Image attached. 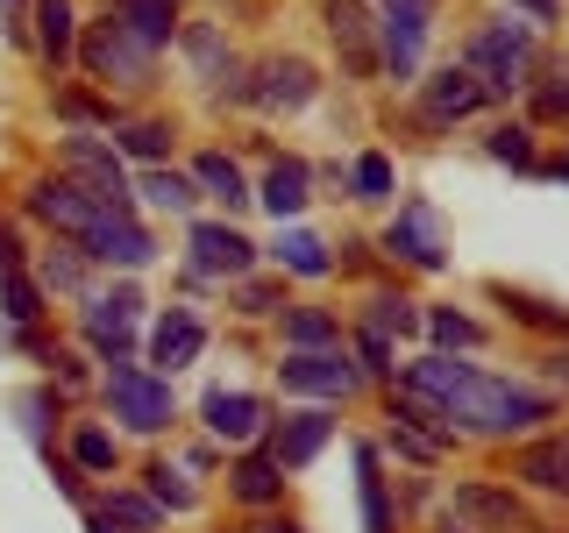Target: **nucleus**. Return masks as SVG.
Returning a JSON list of instances; mask_svg holds the SVG:
<instances>
[{
  "instance_id": "obj_51",
  "label": "nucleus",
  "mask_w": 569,
  "mask_h": 533,
  "mask_svg": "<svg viewBox=\"0 0 569 533\" xmlns=\"http://www.w3.org/2000/svg\"><path fill=\"white\" fill-rule=\"evenodd\" d=\"M548 178H562V185H569V150L556 157V164H548Z\"/></svg>"
},
{
  "instance_id": "obj_2",
  "label": "nucleus",
  "mask_w": 569,
  "mask_h": 533,
  "mask_svg": "<svg viewBox=\"0 0 569 533\" xmlns=\"http://www.w3.org/2000/svg\"><path fill=\"white\" fill-rule=\"evenodd\" d=\"M462 71H470L485 93H512V86H527V71H533V36L520 22L477 29L470 43H462Z\"/></svg>"
},
{
  "instance_id": "obj_12",
  "label": "nucleus",
  "mask_w": 569,
  "mask_h": 533,
  "mask_svg": "<svg viewBox=\"0 0 569 533\" xmlns=\"http://www.w3.org/2000/svg\"><path fill=\"white\" fill-rule=\"evenodd\" d=\"M86 71H93V79H107V86H136L142 71H150V50L129 43L114 22H100L93 36H86Z\"/></svg>"
},
{
  "instance_id": "obj_44",
  "label": "nucleus",
  "mask_w": 569,
  "mask_h": 533,
  "mask_svg": "<svg viewBox=\"0 0 569 533\" xmlns=\"http://www.w3.org/2000/svg\"><path fill=\"white\" fill-rule=\"evenodd\" d=\"M186 50H192V58H200L207 71H213V64H221V36H213L207 22H192V29H186Z\"/></svg>"
},
{
  "instance_id": "obj_30",
  "label": "nucleus",
  "mask_w": 569,
  "mask_h": 533,
  "mask_svg": "<svg viewBox=\"0 0 569 533\" xmlns=\"http://www.w3.org/2000/svg\"><path fill=\"white\" fill-rule=\"evenodd\" d=\"M142 192H150V207H164V213H186L200 192H192V178H178V171H164V164H150L142 171Z\"/></svg>"
},
{
  "instance_id": "obj_47",
  "label": "nucleus",
  "mask_w": 569,
  "mask_h": 533,
  "mask_svg": "<svg viewBox=\"0 0 569 533\" xmlns=\"http://www.w3.org/2000/svg\"><path fill=\"white\" fill-rule=\"evenodd\" d=\"M22 271V242H14V228H0V278Z\"/></svg>"
},
{
  "instance_id": "obj_28",
  "label": "nucleus",
  "mask_w": 569,
  "mask_h": 533,
  "mask_svg": "<svg viewBox=\"0 0 569 533\" xmlns=\"http://www.w3.org/2000/svg\"><path fill=\"white\" fill-rule=\"evenodd\" d=\"M356 470H363V533H391V505H385L378 449H356Z\"/></svg>"
},
{
  "instance_id": "obj_24",
  "label": "nucleus",
  "mask_w": 569,
  "mask_h": 533,
  "mask_svg": "<svg viewBox=\"0 0 569 533\" xmlns=\"http://www.w3.org/2000/svg\"><path fill=\"white\" fill-rule=\"evenodd\" d=\"M307 200H313V192H307V164H299V157H278L271 178H263V207H271L278 221H292Z\"/></svg>"
},
{
  "instance_id": "obj_14",
  "label": "nucleus",
  "mask_w": 569,
  "mask_h": 533,
  "mask_svg": "<svg viewBox=\"0 0 569 533\" xmlns=\"http://www.w3.org/2000/svg\"><path fill=\"white\" fill-rule=\"evenodd\" d=\"M107 14H114V29L142 50H164L178 36V0H107Z\"/></svg>"
},
{
  "instance_id": "obj_45",
  "label": "nucleus",
  "mask_w": 569,
  "mask_h": 533,
  "mask_svg": "<svg viewBox=\"0 0 569 533\" xmlns=\"http://www.w3.org/2000/svg\"><path fill=\"white\" fill-rule=\"evenodd\" d=\"M43 284H58V292H71V284H79V257H58V249H50V263H43Z\"/></svg>"
},
{
  "instance_id": "obj_8",
  "label": "nucleus",
  "mask_w": 569,
  "mask_h": 533,
  "mask_svg": "<svg viewBox=\"0 0 569 533\" xmlns=\"http://www.w3.org/2000/svg\"><path fill=\"white\" fill-rule=\"evenodd\" d=\"M284 391H299V399H349L356 391V370L342 363V349H307V355H284L278 363Z\"/></svg>"
},
{
  "instance_id": "obj_41",
  "label": "nucleus",
  "mask_w": 569,
  "mask_h": 533,
  "mask_svg": "<svg viewBox=\"0 0 569 533\" xmlns=\"http://www.w3.org/2000/svg\"><path fill=\"white\" fill-rule=\"evenodd\" d=\"M391 455H406V462H441V441H427L420 426H391Z\"/></svg>"
},
{
  "instance_id": "obj_1",
  "label": "nucleus",
  "mask_w": 569,
  "mask_h": 533,
  "mask_svg": "<svg viewBox=\"0 0 569 533\" xmlns=\"http://www.w3.org/2000/svg\"><path fill=\"white\" fill-rule=\"evenodd\" d=\"M406 399L435 405L449 426H470V434H527V426L556 420V399L533 384H512V378H485V370L456 363V355H420L406 363Z\"/></svg>"
},
{
  "instance_id": "obj_38",
  "label": "nucleus",
  "mask_w": 569,
  "mask_h": 533,
  "mask_svg": "<svg viewBox=\"0 0 569 533\" xmlns=\"http://www.w3.org/2000/svg\"><path fill=\"white\" fill-rule=\"evenodd\" d=\"M356 200H391V157H356Z\"/></svg>"
},
{
  "instance_id": "obj_29",
  "label": "nucleus",
  "mask_w": 569,
  "mask_h": 533,
  "mask_svg": "<svg viewBox=\"0 0 569 533\" xmlns=\"http://www.w3.org/2000/svg\"><path fill=\"white\" fill-rule=\"evenodd\" d=\"M192 178H200V185L213 192V200H228V207H242V200H249V185H242V171H236V164H228V157H221V150H207V157H200V164H192Z\"/></svg>"
},
{
  "instance_id": "obj_11",
  "label": "nucleus",
  "mask_w": 569,
  "mask_h": 533,
  "mask_svg": "<svg viewBox=\"0 0 569 533\" xmlns=\"http://www.w3.org/2000/svg\"><path fill=\"white\" fill-rule=\"evenodd\" d=\"M192 263H200L207 278H242L249 263H257V242L228 221H192Z\"/></svg>"
},
{
  "instance_id": "obj_49",
  "label": "nucleus",
  "mask_w": 569,
  "mask_h": 533,
  "mask_svg": "<svg viewBox=\"0 0 569 533\" xmlns=\"http://www.w3.org/2000/svg\"><path fill=\"white\" fill-rule=\"evenodd\" d=\"M0 29H8V36L29 29V22H22V0H0Z\"/></svg>"
},
{
  "instance_id": "obj_22",
  "label": "nucleus",
  "mask_w": 569,
  "mask_h": 533,
  "mask_svg": "<svg viewBox=\"0 0 569 533\" xmlns=\"http://www.w3.org/2000/svg\"><path fill=\"white\" fill-rule=\"evenodd\" d=\"M228 491H236L242 497V505H278V497H284V470H278V462L271 455H242L236 462V476H228Z\"/></svg>"
},
{
  "instance_id": "obj_25",
  "label": "nucleus",
  "mask_w": 569,
  "mask_h": 533,
  "mask_svg": "<svg viewBox=\"0 0 569 533\" xmlns=\"http://www.w3.org/2000/svg\"><path fill=\"white\" fill-rule=\"evenodd\" d=\"M271 257H278V263H284V271H292V278H328V271H335L328 242H320V235H307V228H284Z\"/></svg>"
},
{
  "instance_id": "obj_26",
  "label": "nucleus",
  "mask_w": 569,
  "mask_h": 533,
  "mask_svg": "<svg viewBox=\"0 0 569 533\" xmlns=\"http://www.w3.org/2000/svg\"><path fill=\"white\" fill-rule=\"evenodd\" d=\"M284 342H292L299 355H307V349H335V342H342V328H335V313L299 306V313H284Z\"/></svg>"
},
{
  "instance_id": "obj_32",
  "label": "nucleus",
  "mask_w": 569,
  "mask_h": 533,
  "mask_svg": "<svg viewBox=\"0 0 569 533\" xmlns=\"http://www.w3.org/2000/svg\"><path fill=\"white\" fill-rule=\"evenodd\" d=\"M427 334H435L441 349H477L485 342V328H477L470 313H456V306H441V313H427Z\"/></svg>"
},
{
  "instance_id": "obj_33",
  "label": "nucleus",
  "mask_w": 569,
  "mask_h": 533,
  "mask_svg": "<svg viewBox=\"0 0 569 533\" xmlns=\"http://www.w3.org/2000/svg\"><path fill=\"white\" fill-rule=\"evenodd\" d=\"M150 497H157V505H171V512H192V505H200V491H192L186 470H171V462H150Z\"/></svg>"
},
{
  "instance_id": "obj_23",
  "label": "nucleus",
  "mask_w": 569,
  "mask_h": 533,
  "mask_svg": "<svg viewBox=\"0 0 569 533\" xmlns=\"http://www.w3.org/2000/svg\"><path fill=\"white\" fill-rule=\"evenodd\" d=\"M320 93V79H313V64H299V58H284L263 71V86H257V100L263 107H307Z\"/></svg>"
},
{
  "instance_id": "obj_3",
  "label": "nucleus",
  "mask_w": 569,
  "mask_h": 533,
  "mask_svg": "<svg viewBox=\"0 0 569 533\" xmlns=\"http://www.w3.org/2000/svg\"><path fill=\"white\" fill-rule=\"evenodd\" d=\"M107 405H114V420L129 426V434H164L171 426V384L150 378V370H136V363L107 370Z\"/></svg>"
},
{
  "instance_id": "obj_43",
  "label": "nucleus",
  "mask_w": 569,
  "mask_h": 533,
  "mask_svg": "<svg viewBox=\"0 0 569 533\" xmlns=\"http://www.w3.org/2000/svg\"><path fill=\"white\" fill-rule=\"evenodd\" d=\"M356 349H363V370H370V378H391V370H399V363H391V342H385L378 328L356 334Z\"/></svg>"
},
{
  "instance_id": "obj_34",
  "label": "nucleus",
  "mask_w": 569,
  "mask_h": 533,
  "mask_svg": "<svg viewBox=\"0 0 569 533\" xmlns=\"http://www.w3.org/2000/svg\"><path fill=\"white\" fill-rule=\"evenodd\" d=\"M164 121H121V129H114V142H121V150H129V157H142V164H157V157H164Z\"/></svg>"
},
{
  "instance_id": "obj_40",
  "label": "nucleus",
  "mask_w": 569,
  "mask_h": 533,
  "mask_svg": "<svg viewBox=\"0 0 569 533\" xmlns=\"http://www.w3.org/2000/svg\"><path fill=\"white\" fill-rule=\"evenodd\" d=\"M498 306H506L512 320H527V328H569V313L541 306V299H520V292H498Z\"/></svg>"
},
{
  "instance_id": "obj_17",
  "label": "nucleus",
  "mask_w": 569,
  "mask_h": 533,
  "mask_svg": "<svg viewBox=\"0 0 569 533\" xmlns=\"http://www.w3.org/2000/svg\"><path fill=\"white\" fill-rule=\"evenodd\" d=\"M29 22H36V50H43L50 71L71 64V50H79V14H71V0H29Z\"/></svg>"
},
{
  "instance_id": "obj_35",
  "label": "nucleus",
  "mask_w": 569,
  "mask_h": 533,
  "mask_svg": "<svg viewBox=\"0 0 569 533\" xmlns=\"http://www.w3.org/2000/svg\"><path fill=\"white\" fill-rule=\"evenodd\" d=\"M533 121H569V64L533 79Z\"/></svg>"
},
{
  "instance_id": "obj_36",
  "label": "nucleus",
  "mask_w": 569,
  "mask_h": 533,
  "mask_svg": "<svg viewBox=\"0 0 569 533\" xmlns=\"http://www.w3.org/2000/svg\"><path fill=\"white\" fill-rule=\"evenodd\" d=\"M71 462H79V470H114V434H107V426H79V434H71Z\"/></svg>"
},
{
  "instance_id": "obj_18",
  "label": "nucleus",
  "mask_w": 569,
  "mask_h": 533,
  "mask_svg": "<svg viewBox=\"0 0 569 533\" xmlns=\"http://www.w3.org/2000/svg\"><path fill=\"white\" fill-rule=\"evenodd\" d=\"M200 349H207V320H200V313L171 306L164 320H157V334H150V355H157L164 370H186V363H192Z\"/></svg>"
},
{
  "instance_id": "obj_9",
  "label": "nucleus",
  "mask_w": 569,
  "mask_h": 533,
  "mask_svg": "<svg viewBox=\"0 0 569 533\" xmlns=\"http://www.w3.org/2000/svg\"><path fill=\"white\" fill-rule=\"evenodd\" d=\"M385 249L406 257L413 271H449V249H441V228H435V207H399V221L385 228Z\"/></svg>"
},
{
  "instance_id": "obj_4",
  "label": "nucleus",
  "mask_w": 569,
  "mask_h": 533,
  "mask_svg": "<svg viewBox=\"0 0 569 533\" xmlns=\"http://www.w3.org/2000/svg\"><path fill=\"white\" fill-rule=\"evenodd\" d=\"M427 29H435V8L427 0H378V50L391 79H413L427 58Z\"/></svg>"
},
{
  "instance_id": "obj_13",
  "label": "nucleus",
  "mask_w": 569,
  "mask_h": 533,
  "mask_svg": "<svg viewBox=\"0 0 569 533\" xmlns=\"http://www.w3.org/2000/svg\"><path fill=\"white\" fill-rule=\"evenodd\" d=\"M86 257H93V263H121V271H142V263L157 257V242L142 235L129 213H100L93 235H86Z\"/></svg>"
},
{
  "instance_id": "obj_7",
  "label": "nucleus",
  "mask_w": 569,
  "mask_h": 533,
  "mask_svg": "<svg viewBox=\"0 0 569 533\" xmlns=\"http://www.w3.org/2000/svg\"><path fill=\"white\" fill-rule=\"evenodd\" d=\"M485 100H491V93H485V86H477L462 64L435 71V79H420V121H427V129H456V121H470Z\"/></svg>"
},
{
  "instance_id": "obj_19",
  "label": "nucleus",
  "mask_w": 569,
  "mask_h": 533,
  "mask_svg": "<svg viewBox=\"0 0 569 533\" xmlns=\"http://www.w3.org/2000/svg\"><path fill=\"white\" fill-rule=\"evenodd\" d=\"M328 434H335L328 413H292L278 426V441H271V462H278V470H307V462L328 449Z\"/></svg>"
},
{
  "instance_id": "obj_20",
  "label": "nucleus",
  "mask_w": 569,
  "mask_h": 533,
  "mask_svg": "<svg viewBox=\"0 0 569 533\" xmlns=\"http://www.w3.org/2000/svg\"><path fill=\"white\" fill-rule=\"evenodd\" d=\"M520 476L548 497H569V426L562 434H541L533 449H520Z\"/></svg>"
},
{
  "instance_id": "obj_31",
  "label": "nucleus",
  "mask_w": 569,
  "mask_h": 533,
  "mask_svg": "<svg viewBox=\"0 0 569 533\" xmlns=\"http://www.w3.org/2000/svg\"><path fill=\"white\" fill-rule=\"evenodd\" d=\"M0 313H8L14 328H29V320L43 313V284H29L22 271H14V278H0Z\"/></svg>"
},
{
  "instance_id": "obj_27",
  "label": "nucleus",
  "mask_w": 569,
  "mask_h": 533,
  "mask_svg": "<svg viewBox=\"0 0 569 533\" xmlns=\"http://www.w3.org/2000/svg\"><path fill=\"white\" fill-rule=\"evenodd\" d=\"M100 520H107V526H121V533H157L164 505H157V497H136V491H114V497L100 505Z\"/></svg>"
},
{
  "instance_id": "obj_16",
  "label": "nucleus",
  "mask_w": 569,
  "mask_h": 533,
  "mask_svg": "<svg viewBox=\"0 0 569 533\" xmlns=\"http://www.w3.org/2000/svg\"><path fill=\"white\" fill-rule=\"evenodd\" d=\"M378 22L363 14V0H328V36H335V50L349 58V71H370L378 64V36H370Z\"/></svg>"
},
{
  "instance_id": "obj_52",
  "label": "nucleus",
  "mask_w": 569,
  "mask_h": 533,
  "mask_svg": "<svg viewBox=\"0 0 569 533\" xmlns=\"http://www.w3.org/2000/svg\"><path fill=\"white\" fill-rule=\"evenodd\" d=\"M263 533H299V526H263Z\"/></svg>"
},
{
  "instance_id": "obj_50",
  "label": "nucleus",
  "mask_w": 569,
  "mask_h": 533,
  "mask_svg": "<svg viewBox=\"0 0 569 533\" xmlns=\"http://www.w3.org/2000/svg\"><path fill=\"white\" fill-rule=\"evenodd\" d=\"M548 378H556V384H569V349H562V355H548Z\"/></svg>"
},
{
  "instance_id": "obj_6",
  "label": "nucleus",
  "mask_w": 569,
  "mask_h": 533,
  "mask_svg": "<svg viewBox=\"0 0 569 533\" xmlns=\"http://www.w3.org/2000/svg\"><path fill=\"white\" fill-rule=\"evenodd\" d=\"M64 171H71V178H86V192H93L107 213H129V171H121V157L107 150V142L71 135V142H64Z\"/></svg>"
},
{
  "instance_id": "obj_21",
  "label": "nucleus",
  "mask_w": 569,
  "mask_h": 533,
  "mask_svg": "<svg viewBox=\"0 0 569 533\" xmlns=\"http://www.w3.org/2000/svg\"><path fill=\"white\" fill-rule=\"evenodd\" d=\"M456 520H470V526H520V497L512 491H498V484H462L456 491Z\"/></svg>"
},
{
  "instance_id": "obj_39",
  "label": "nucleus",
  "mask_w": 569,
  "mask_h": 533,
  "mask_svg": "<svg viewBox=\"0 0 569 533\" xmlns=\"http://www.w3.org/2000/svg\"><path fill=\"white\" fill-rule=\"evenodd\" d=\"M370 306H378V313H370V328H378L385 342H391V334H413V328H420L413 299H370Z\"/></svg>"
},
{
  "instance_id": "obj_15",
  "label": "nucleus",
  "mask_w": 569,
  "mask_h": 533,
  "mask_svg": "<svg viewBox=\"0 0 569 533\" xmlns=\"http://www.w3.org/2000/svg\"><path fill=\"white\" fill-rule=\"evenodd\" d=\"M207 434L213 441H236V449H249V441L263 434V399H249V391H207Z\"/></svg>"
},
{
  "instance_id": "obj_10",
  "label": "nucleus",
  "mask_w": 569,
  "mask_h": 533,
  "mask_svg": "<svg viewBox=\"0 0 569 533\" xmlns=\"http://www.w3.org/2000/svg\"><path fill=\"white\" fill-rule=\"evenodd\" d=\"M136 313H142V299L136 292H107L86 306V342H93L107 363H129V349H136Z\"/></svg>"
},
{
  "instance_id": "obj_5",
  "label": "nucleus",
  "mask_w": 569,
  "mask_h": 533,
  "mask_svg": "<svg viewBox=\"0 0 569 533\" xmlns=\"http://www.w3.org/2000/svg\"><path fill=\"white\" fill-rule=\"evenodd\" d=\"M29 213H36V221H50L58 235H79L86 242L107 207L86 185H71V178H36V185H29Z\"/></svg>"
},
{
  "instance_id": "obj_42",
  "label": "nucleus",
  "mask_w": 569,
  "mask_h": 533,
  "mask_svg": "<svg viewBox=\"0 0 569 533\" xmlns=\"http://www.w3.org/2000/svg\"><path fill=\"white\" fill-rule=\"evenodd\" d=\"M58 114L64 121H93V129H114V107H100V100H86V93H64Z\"/></svg>"
},
{
  "instance_id": "obj_48",
  "label": "nucleus",
  "mask_w": 569,
  "mask_h": 533,
  "mask_svg": "<svg viewBox=\"0 0 569 533\" xmlns=\"http://www.w3.org/2000/svg\"><path fill=\"white\" fill-rule=\"evenodd\" d=\"M278 306V284H249L242 292V313H271Z\"/></svg>"
},
{
  "instance_id": "obj_37",
  "label": "nucleus",
  "mask_w": 569,
  "mask_h": 533,
  "mask_svg": "<svg viewBox=\"0 0 569 533\" xmlns=\"http://www.w3.org/2000/svg\"><path fill=\"white\" fill-rule=\"evenodd\" d=\"M485 150L498 157V164H512V171H533V135H527V129H512V121H506V129H491Z\"/></svg>"
},
{
  "instance_id": "obj_46",
  "label": "nucleus",
  "mask_w": 569,
  "mask_h": 533,
  "mask_svg": "<svg viewBox=\"0 0 569 533\" xmlns=\"http://www.w3.org/2000/svg\"><path fill=\"white\" fill-rule=\"evenodd\" d=\"M512 8H520L533 29H548V22H556V14H562V0H512Z\"/></svg>"
}]
</instances>
